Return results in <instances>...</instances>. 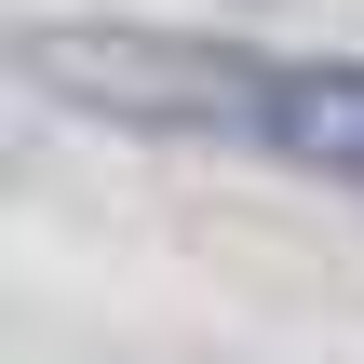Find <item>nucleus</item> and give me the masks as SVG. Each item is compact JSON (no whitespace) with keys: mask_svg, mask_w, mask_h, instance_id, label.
I'll list each match as a JSON object with an SVG mask.
<instances>
[{"mask_svg":"<svg viewBox=\"0 0 364 364\" xmlns=\"http://www.w3.org/2000/svg\"><path fill=\"white\" fill-rule=\"evenodd\" d=\"M27 81L122 135H203V149H257V108H270V54L189 41V27H41Z\"/></svg>","mask_w":364,"mask_h":364,"instance_id":"nucleus-1","label":"nucleus"},{"mask_svg":"<svg viewBox=\"0 0 364 364\" xmlns=\"http://www.w3.org/2000/svg\"><path fill=\"white\" fill-rule=\"evenodd\" d=\"M257 149H270V162H297V176H338V189H364V54H324V68H270Z\"/></svg>","mask_w":364,"mask_h":364,"instance_id":"nucleus-2","label":"nucleus"}]
</instances>
